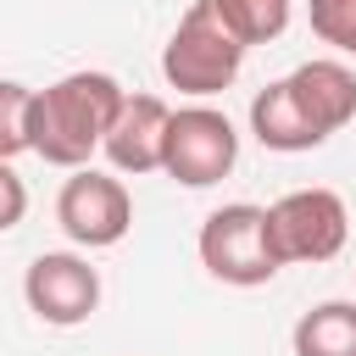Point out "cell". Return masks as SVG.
<instances>
[{"label":"cell","instance_id":"obj_1","mask_svg":"<svg viewBox=\"0 0 356 356\" xmlns=\"http://www.w3.org/2000/svg\"><path fill=\"white\" fill-rule=\"evenodd\" d=\"M128 89L111 72H67L44 89H33V111H28V150L50 167H89V156L106 145L117 111H122Z\"/></svg>","mask_w":356,"mask_h":356},{"label":"cell","instance_id":"obj_2","mask_svg":"<svg viewBox=\"0 0 356 356\" xmlns=\"http://www.w3.org/2000/svg\"><path fill=\"white\" fill-rule=\"evenodd\" d=\"M239 67H245V44L217 22V11L206 0H195L178 17L172 39L161 44V78L189 100H211V95L234 89Z\"/></svg>","mask_w":356,"mask_h":356},{"label":"cell","instance_id":"obj_3","mask_svg":"<svg viewBox=\"0 0 356 356\" xmlns=\"http://www.w3.org/2000/svg\"><path fill=\"white\" fill-rule=\"evenodd\" d=\"M195 250H200V267H206L217 284L261 289V284L278 278V256H273V245H267V206H250V200L217 206V211L200 222Z\"/></svg>","mask_w":356,"mask_h":356},{"label":"cell","instance_id":"obj_4","mask_svg":"<svg viewBox=\"0 0 356 356\" xmlns=\"http://www.w3.org/2000/svg\"><path fill=\"white\" fill-rule=\"evenodd\" d=\"M239 161V134L228 122V111L195 100V106H178L167 117V139H161V172L184 189H211L234 172Z\"/></svg>","mask_w":356,"mask_h":356},{"label":"cell","instance_id":"obj_5","mask_svg":"<svg viewBox=\"0 0 356 356\" xmlns=\"http://www.w3.org/2000/svg\"><path fill=\"white\" fill-rule=\"evenodd\" d=\"M350 239V211L334 189L312 184V189H289L267 206V245L278 256V267L289 261H334Z\"/></svg>","mask_w":356,"mask_h":356},{"label":"cell","instance_id":"obj_6","mask_svg":"<svg viewBox=\"0 0 356 356\" xmlns=\"http://www.w3.org/2000/svg\"><path fill=\"white\" fill-rule=\"evenodd\" d=\"M56 222H61V234L72 245L111 250L134 228V195L122 189V178H111L100 167H78L56 195Z\"/></svg>","mask_w":356,"mask_h":356},{"label":"cell","instance_id":"obj_7","mask_svg":"<svg viewBox=\"0 0 356 356\" xmlns=\"http://www.w3.org/2000/svg\"><path fill=\"white\" fill-rule=\"evenodd\" d=\"M22 300L39 323L50 328H78L95 317L100 306V273L89 267V256L78 250H44L28 261L22 273Z\"/></svg>","mask_w":356,"mask_h":356},{"label":"cell","instance_id":"obj_8","mask_svg":"<svg viewBox=\"0 0 356 356\" xmlns=\"http://www.w3.org/2000/svg\"><path fill=\"white\" fill-rule=\"evenodd\" d=\"M167 117L172 106L161 95H128L111 134H106V161L128 178H145V172H161V139H167Z\"/></svg>","mask_w":356,"mask_h":356},{"label":"cell","instance_id":"obj_9","mask_svg":"<svg viewBox=\"0 0 356 356\" xmlns=\"http://www.w3.org/2000/svg\"><path fill=\"white\" fill-rule=\"evenodd\" d=\"M284 83H289L295 106L306 111V122H312L323 139L356 122V72H350L345 61H334V56L300 61V67H295Z\"/></svg>","mask_w":356,"mask_h":356},{"label":"cell","instance_id":"obj_10","mask_svg":"<svg viewBox=\"0 0 356 356\" xmlns=\"http://www.w3.org/2000/svg\"><path fill=\"white\" fill-rule=\"evenodd\" d=\"M250 134H256L261 150H278V156H300V150L323 145V134L306 122V111L295 106L284 78H273V83H261L250 95Z\"/></svg>","mask_w":356,"mask_h":356},{"label":"cell","instance_id":"obj_11","mask_svg":"<svg viewBox=\"0 0 356 356\" xmlns=\"http://www.w3.org/2000/svg\"><path fill=\"white\" fill-rule=\"evenodd\" d=\"M295 356H356V300H317L289 334Z\"/></svg>","mask_w":356,"mask_h":356},{"label":"cell","instance_id":"obj_12","mask_svg":"<svg viewBox=\"0 0 356 356\" xmlns=\"http://www.w3.org/2000/svg\"><path fill=\"white\" fill-rule=\"evenodd\" d=\"M217 11V22L250 50V44H273L289 28V0H206Z\"/></svg>","mask_w":356,"mask_h":356},{"label":"cell","instance_id":"obj_13","mask_svg":"<svg viewBox=\"0 0 356 356\" xmlns=\"http://www.w3.org/2000/svg\"><path fill=\"white\" fill-rule=\"evenodd\" d=\"M28 111H33V89L17 78H0V161L28 150Z\"/></svg>","mask_w":356,"mask_h":356},{"label":"cell","instance_id":"obj_14","mask_svg":"<svg viewBox=\"0 0 356 356\" xmlns=\"http://www.w3.org/2000/svg\"><path fill=\"white\" fill-rule=\"evenodd\" d=\"M306 22L339 56H356V0H306Z\"/></svg>","mask_w":356,"mask_h":356},{"label":"cell","instance_id":"obj_15","mask_svg":"<svg viewBox=\"0 0 356 356\" xmlns=\"http://www.w3.org/2000/svg\"><path fill=\"white\" fill-rule=\"evenodd\" d=\"M28 217V184L17 178V167L11 161H0V234L6 228H17Z\"/></svg>","mask_w":356,"mask_h":356}]
</instances>
